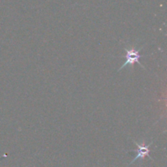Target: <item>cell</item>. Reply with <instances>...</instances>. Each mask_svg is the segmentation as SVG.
Returning a JSON list of instances; mask_svg holds the SVG:
<instances>
[{
	"label": "cell",
	"instance_id": "7a4b0ae2",
	"mask_svg": "<svg viewBox=\"0 0 167 167\" xmlns=\"http://www.w3.org/2000/svg\"><path fill=\"white\" fill-rule=\"evenodd\" d=\"M134 143L137 145V147H138L139 149H138V155H137L135 157V158L133 160L132 162H134L135 161H136L137 159H139V158H142V159H143L146 156H148V157H149V155H148V153H149L150 152L149 147L150 145L153 143V142H151V143H150L149 144H148V145L139 144V143H137L136 141H134ZM132 162H131V163H132Z\"/></svg>",
	"mask_w": 167,
	"mask_h": 167
},
{
	"label": "cell",
	"instance_id": "6da1fadb",
	"mask_svg": "<svg viewBox=\"0 0 167 167\" xmlns=\"http://www.w3.org/2000/svg\"><path fill=\"white\" fill-rule=\"evenodd\" d=\"M142 48H143V47H139V49H136L135 46H132L130 48H126V47H125V52H126V55H125V57L126 60H125V62L121 66V68L119 69L118 72L119 71H121L123 68H125V66H130L133 68L135 63L139 64V66H141L142 68L144 69V67L141 65V63L139 62V58L141 57V56L139 55V51Z\"/></svg>",
	"mask_w": 167,
	"mask_h": 167
}]
</instances>
